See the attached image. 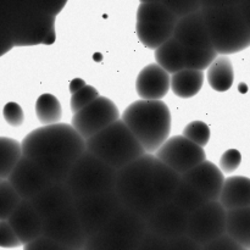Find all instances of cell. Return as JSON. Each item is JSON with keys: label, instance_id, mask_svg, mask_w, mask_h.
<instances>
[{"label": "cell", "instance_id": "7402d4cb", "mask_svg": "<svg viewBox=\"0 0 250 250\" xmlns=\"http://www.w3.org/2000/svg\"><path fill=\"white\" fill-rule=\"evenodd\" d=\"M219 202L226 210L250 207V178L232 176L225 180Z\"/></svg>", "mask_w": 250, "mask_h": 250}, {"label": "cell", "instance_id": "f907efd6", "mask_svg": "<svg viewBox=\"0 0 250 250\" xmlns=\"http://www.w3.org/2000/svg\"><path fill=\"white\" fill-rule=\"evenodd\" d=\"M1 181H2V180H1V178H0V182H1Z\"/></svg>", "mask_w": 250, "mask_h": 250}, {"label": "cell", "instance_id": "7bdbcfd3", "mask_svg": "<svg viewBox=\"0 0 250 250\" xmlns=\"http://www.w3.org/2000/svg\"><path fill=\"white\" fill-rule=\"evenodd\" d=\"M66 4H67V0H38L36 7L41 11L56 17Z\"/></svg>", "mask_w": 250, "mask_h": 250}, {"label": "cell", "instance_id": "277c9868", "mask_svg": "<svg viewBox=\"0 0 250 250\" xmlns=\"http://www.w3.org/2000/svg\"><path fill=\"white\" fill-rule=\"evenodd\" d=\"M212 48L219 55H231L250 46V32L238 5L222 7H202Z\"/></svg>", "mask_w": 250, "mask_h": 250}, {"label": "cell", "instance_id": "9a60e30c", "mask_svg": "<svg viewBox=\"0 0 250 250\" xmlns=\"http://www.w3.org/2000/svg\"><path fill=\"white\" fill-rule=\"evenodd\" d=\"M188 217L187 211L176 205L173 202L161 204L151 212L146 220L148 231L167 241L187 234Z\"/></svg>", "mask_w": 250, "mask_h": 250}, {"label": "cell", "instance_id": "bcb514c9", "mask_svg": "<svg viewBox=\"0 0 250 250\" xmlns=\"http://www.w3.org/2000/svg\"><path fill=\"white\" fill-rule=\"evenodd\" d=\"M239 10H241V14L243 16L244 22H246L247 27H248L250 32V0H242L238 4Z\"/></svg>", "mask_w": 250, "mask_h": 250}, {"label": "cell", "instance_id": "ffe728a7", "mask_svg": "<svg viewBox=\"0 0 250 250\" xmlns=\"http://www.w3.org/2000/svg\"><path fill=\"white\" fill-rule=\"evenodd\" d=\"M7 222L19 237L22 246L42 236L43 220L37 214L28 199H21L20 204L7 219Z\"/></svg>", "mask_w": 250, "mask_h": 250}, {"label": "cell", "instance_id": "cb8c5ba5", "mask_svg": "<svg viewBox=\"0 0 250 250\" xmlns=\"http://www.w3.org/2000/svg\"><path fill=\"white\" fill-rule=\"evenodd\" d=\"M155 60L159 66L167 71L170 75L186 68L185 46L178 43L173 37L155 49Z\"/></svg>", "mask_w": 250, "mask_h": 250}, {"label": "cell", "instance_id": "8fae6325", "mask_svg": "<svg viewBox=\"0 0 250 250\" xmlns=\"http://www.w3.org/2000/svg\"><path fill=\"white\" fill-rule=\"evenodd\" d=\"M227 210L219 200H210L190 212L187 236L204 246L208 242L226 233Z\"/></svg>", "mask_w": 250, "mask_h": 250}, {"label": "cell", "instance_id": "f1b7e54d", "mask_svg": "<svg viewBox=\"0 0 250 250\" xmlns=\"http://www.w3.org/2000/svg\"><path fill=\"white\" fill-rule=\"evenodd\" d=\"M36 114L37 119L44 126L54 125L60 122L61 117H62V109H61L60 102L55 95L45 93L37 99Z\"/></svg>", "mask_w": 250, "mask_h": 250}, {"label": "cell", "instance_id": "7c38bea8", "mask_svg": "<svg viewBox=\"0 0 250 250\" xmlns=\"http://www.w3.org/2000/svg\"><path fill=\"white\" fill-rule=\"evenodd\" d=\"M154 155L181 176L207 160L204 148L193 143L185 136L167 138Z\"/></svg>", "mask_w": 250, "mask_h": 250}, {"label": "cell", "instance_id": "ee69618b", "mask_svg": "<svg viewBox=\"0 0 250 250\" xmlns=\"http://www.w3.org/2000/svg\"><path fill=\"white\" fill-rule=\"evenodd\" d=\"M14 46V42L7 27H0V56L11 50Z\"/></svg>", "mask_w": 250, "mask_h": 250}, {"label": "cell", "instance_id": "f546056e", "mask_svg": "<svg viewBox=\"0 0 250 250\" xmlns=\"http://www.w3.org/2000/svg\"><path fill=\"white\" fill-rule=\"evenodd\" d=\"M172 202L180 208H182L188 214H190L198 208L202 207L203 204H205L208 200L197 189H194L189 183L181 178V182L176 189Z\"/></svg>", "mask_w": 250, "mask_h": 250}, {"label": "cell", "instance_id": "7a4b0ae2", "mask_svg": "<svg viewBox=\"0 0 250 250\" xmlns=\"http://www.w3.org/2000/svg\"><path fill=\"white\" fill-rule=\"evenodd\" d=\"M153 154L146 153L117 170L115 193L122 207L139 215L144 220L160 205L154 188Z\"/></svg>", "mask_w": 250, "mask_h": 250}, {"label": "cell", "instance_id": "d590c367", "mask_svg": "<svg viewBox=\"0 0 250 250\" xmlns=\"http://www.w3.org/2000/svg\"><path fill=\"white\" fill-rule=\"evenodd\" d=\"M243 247L225 233L202 246V250H242Z\"/></svg>", "mask_w": 250, "mask_h": 250}, {"label": "cell", "instance_id": "6da1fadb", "mask_svg": "<svg viewBox=\"0 0 250 250\" xmlns=\"http://www.w3.org/2000/svg\"><path fill=\"white\" fill-rule=\"evenodd\" d=\"M22 155L33 160L53 183L65 182L73 164L85 150V139L67 124L45 125L27 134Z\"/></svg>", "mask_w": 250, "mask_h": 250}, {"label": "cell", "instance_id": "f6af8a7d", "mask_svg": "<svg viewBox=\"0 0 250 250\" xmlns=\"http://www.w3.org/2000/svg\"><path fill=\"white\" fill-rule=\"evenodd\" d=\"M239 0H200L202 7H222L238 5Z\"/></svg>", "mask_w": 250, "mask_h": 250}, {"label": "cell", "instance_id": "ba28073f", "mask_svg": "<svg viewBox=\"0 0 250 250\" xmlns=\"http://www.w3.org/2000/svg\"><path fill=\"white\" fill-rule=\"evenodd\" d=\"M177 20L161 2H141L137 10V36L144 46L155 50L172 37Z\"/></svg>", "mask_w": 250, "mask_h": 250}, {"label": "cell", "instance_id": "83f0119b", "mask_svg": "<svg viewBox=\"0 0 250 250\" xmlns=\"http://www.w3.org/2000/svg\"><path fill=\"white\" fill-rule=\"evenodd\" d=\"M22 156L21 143L16 139L0 137V178L6 180Z\"/></svg>", "mask_w": 250, "mask_h": 250}, {"label": "cell", "instance_id": "d4e9b609", "mask_svg": "<svg viewBox=\"0 0 250 250\" xmlns=\"http://www.w3.org/2000/svg\"><path fill=\"white\" fill-rule=\"evenodd\" d=\"M204 84V72L199 70L183 68L172 73L170 88L175 95L182 99H188L197 95Z\"/></svg>", "mask_w": 250, "mask_h": 250}, {"label": "cell", "instance_id": "816d5d0a", "mask_svg": "<svg viewBox=\"0 0 250 250\" xmlns=\"http://www.w3.org/2000/svg\"><path fill=\"white\" fill-rule=\"evenodd\" d=\"M239 1H242V0H239Z\"/></svg>", "mask_w": 250, "mask_h": 250}, {"label": "cell", "instance_id": "4fadbf2b", "mask_svg": "<svg viewBox=\"0 0 250 250\" xmlns=\"http://www.w3.org/2000/svg\"><path fill=\"white\" fill-rule=\"evenodd\" d=\"M42 236L75 250H82L87 242V234L78 220L73 204L67 209L43 220Z\"/></svg>", "mask_w": 250, "mask_h": 250}, {"label": "cell", "instance_id": "ac0fdd59", "mask_svg": "<svg viewBox=\"0 0 250 250\" xmlns=\"http://www.w3.org/2000/svg\"><path fill=\"white\" fill-rule=\"evenodd\" d=\"M173 38L186 48L192 49H211L212 44L210 41L205 22L199 11L192 12L189 15L180 17L176 23Z\"/></svg>", "mask_w": 250, "mask_h": 250}, {"label": "cell", "instance_id": "4dcf8cb0", "mask_svg": "<svg viewBox=\"0 0 250 250\" xmlns=\"http://www.w3.org/2000/svg\"><path fill=\"white\" fill-rule=\"evenodd\" d=\"M219 54L211 49H192L185 46V66L190 70L204 71L217 58Z\"/></svg>", "mask_w": 250, "mask_h": 250}, {"label": "cell", "instance_id": "c3c4849f", "mask_svg": "<svg viewBox=\"0 0 250 250\" xmlns=\"http://www.w3.org/2000/svg\"><path fill=\"white\" fill-rule=\"evenodd\" d=\"M141 2H160V0H139Z\"/></svg>", "mask_w": 250, "mask_h": 250}, {"label": "cell", "instance_id": "d6a6232c", "mask_svg": "<svg viewBox=\"0 0 250 250\" xmlns=\"http://www.w3.org/2000/svg\"><path fill=\"white\" fill-rule=\"evenodd\" d=\"M210 128L205 122L193 121L188 124L183 129L182 136L192 141L193 143L198 144L199 146L204 148L210 141Z\"/></svg>", "mask_w": 250, "mask_h": 250}, {"label": "cell", "instance_id": "74e56055", "mask_svg": "<svg viewBox=\"0 0 250 250\" xmlns=\"http://www.w3.org/2000/svg\"><path fill=\"white\" fill-rule=\"evenodd\" d=\"M23 250H75L70 247H66L63 244L58 243L53 239L48 238L45 236H39L38 238L33 239L29 243L24 244Z\"/></svg>", "mask_w": 250, "mask_h": 250}, {"label": "cell", "instance_id": "b9f144b4", "mask_svg": "<svg viewBox=\"0 0 250 250\" xmlns=\"http://www.w3.org/2000/svg\"><path fill=\"white\" fill-rule=\"evenodd\" d=\"M168 250H202V246L185 234V236L170 239Z\"/></svg>", "mask_w": 250, "mask_h": 250}, {"label": "cell", "instance_id": "52a82bcc", "mask_svg": "<svg viewBox=\"0 0 250 250\" xmlns=\"http://www.w3.org/2000/svg\"><path fill=\"white\" fill-rule=\"evenodd\" d=\"M117 170L85 149L71 167L65 185L75 198L115 189Z\"/></svg>", "mask_w": 250, "mask_h": 250}, {"label": "cell", "instance_id": "2e32d148", "mask_svg": "<svg viewBox=\"0 0 250 250\" xmlns=\"http://www.w3.org/2000/svg\"><path fill=\"white\" fill-rule=\"evenodd\" d=\"M6 180L22 199H31L53 183L33 160L23 155Z\"/></svg>", "mask_w": 250, "mask_h": 250}, {"label": "cell", "instance_id": "60d3db41", "mask_svg": "<svg viewBox=\"0 0 250 250\" xmlns=\"http://www.w3.org/2000/svg\"><path fill=\"white\" fill-rule=\"evenodd\" d=\"M2 115H4V119L10 126L12 127H19L23 124L24 115L23 110L20 106L17 103L10 102L2 109Z\"/></svg>", "mask_w": 250, "mask_h": 250}, {"label": "cell", "instance_id": "5bb4252c", "mask_svg": "<svg viewBox=\"0 0 250 250\" xmlns=\"http://www.w3.org/2000/svg\"><path fill=\"white\" fill-rule=\"evenodd\" d=\"M119 119L120 111L116 104L109 98L98 97L73 114L71 125L83 139H88Z\"/></svg>", "mask_w": 250, "mask_h": 250}, {"label": "cell", "instance_id": "30bf717a", "mask_svg": "<svg viewBox=\"0 0 250 250\" xmlns=\"http://www.w3.org/2000/svg\"><path fill=\"white\" fill-rule=\"evenodd\" d=\"M73 208L87 237L99 232L122 208L115 190L75 198Z\"/></svg>", "mask_w": 250, "mask_h": 250}, {"label": "cell", "instance_id": "7dc6e473", "mask_svg": "<svg viewBox=\"0 0 250 250\" xmlns=\"http://www.w3.org/2000/svg\"><path fill=\"white\" fill-rule=\"evenodd\" d=\"M83 85H85V82L83 80H81V78H76V80L71 81V83H70L71 94H72V93H75L76 90L80 89V88H82Z\"/></svg>", "mask_w": 250, "mask_h": 250}, {"label": "cell", "instance_id": "d6986e66", "mask_svg": "<svg viewBox=\"0 0 250 250\" xmlns=\"http://www.w3.org/2000/svg\"><path fill=\"white\" fill-rule=\"evenodd\" d=\"M28 200L41 219L45 220L70 208L75 202V197L65 182H62L51 183L45 189Z\"/></svg>", "mask_w": 250, "mask_h": 250}, {"label": "cell", "instance_id": "484cf974", "mask_svg": "<svg viewBox=\"0 0 250 250\" xmlns=\"http://www.w3.org/2000/svg\"><path fill=\"white\" fill-rule=\"evenodd\" d=\"M226 233L250 250V207L227 210Z\"/></svg>", "mask_w": 250, "mask_h": 250}, {"label": "cell", "instance_id": "603a6c76", "mask_svg": "<svg viewBox=\"0 0 250 250\" xmlns=\"http://www.w3.org/2000/svg\"><path fill=\"white\" fill-rule=\"evenodd\" d=\"M153 178L154 188H155L156 197L160 205L172 202L182 176L178 175L175 170L168 167L166 164H164L154 155Z\"/></svg>", "mask_w": 250, "mask_h": 250}, {"label": "cell", "instance_id": "e0dca14e", "mask_svg": "<svg viewBox=\"0 0 250 250\" xmlns=\"http://www.w3.org/2000/svg\"><path fill=\"white\" fill-rule=\"evenodd\" d=\"M182 178L197 189L208 202L219 200L225 176L215 164L204 160L182 175Z\"/></svg>", "mask_w": 250, "mask_h": 250}, {"label": "cell", "instance_id": "3957f363", "mask_svg": "<svg viewBox=\"0 0 250 250\" xmlns=\"http://www.w3.org/2000/svg\"><path fill=\"white\" fill-rule=\"evenodd\" d=\"M121 120L148 154L155 153L170 136L171 112L161 100H137L125 110Z\"/></svg>", "mask_w": 250, "mask_h": 250}, {"label": "cell", "instance_id": "ab89813d", "mask_svg": "<svg viewBox=\"0 0 250 250\" xmlns=\"http://www.w3.org/2000/svg\"><path fill=\"white\" fill-rule=\"evenodd\" d=\"M20 246H22L21 242L7 222V220H0V247L1 248H17Z\"/></svg>", "mask_w": 250, "mask_h": 250}, {"label": "cell", "instance_id": "f35d334b", "mask_svg": "<svg viewBox=\"0 0 250 250\" xmlns=\"http://www.w3.org/2000/svg\"><path fill=\"white\" fill-rule=\"evenodd\" d=\"M136 250H168V241L146 231Z\"/></svg>", "mask_w": 250, "mask_h": 250}, {"label": "cell", "instance_id": "e575fe53", "mask_svg": "<svg viewBox=\"0 0 250 250\" xmlns=\"http://www.w3.org/2000/svg\"><path fill=\"white\" fill-rule=\"evenodd\" d=\"M160 2L171 10L178 19L202 9L200 0H160Z\"/></svg>", "mask_w": 250, "mask_h": 250}, {"label": "cell", "instance_id": "4316f807", "mask_svg": "<svg viewBox=\"0 0 250 250\" xmlns=\"http://www.w3.org/2000/svg\"><path fill=\"white\" fill-rule=\"evenodd\" d=\"M208 70V82L216 92H227L231 89L234 81V71L232 61L227 55H221L210 63Z\"/></svg>", "mask_w": 250, "mask_h": 250}, {"label": "cell", "instance_id": "5b68a950", "mask_svg": "<svg viewBox=\"0 0 250 250\" xmlns=\"http://www.w3.org/2000/svg\"><path fill=\"white\" fill-rule=\"evenodd\" d=\"M85 149L115 170L125 167L146 154L121 119L85 139Z\"/></svg>", "mask_w": 250, "mask_h": 250}, {"label": "cell", "instance_id": "681fc988", "mask_svg": "<svg viewBox=\"0 0 250 250\" xmlns=\"http://www.w3.org/2000/svg\"><path fill=\"white\" fill-rule=\"evenodd\" d=\"M242 250H248V249H246V248H243V249H242Z\"/></svg>", "mask_w": 250, "mask_h": 250}, {"label": "cell", "instance_id": "9c48e42d", "mask_svg": "<svg viewBox=\"0 0 250 250\" xmlns=\"http://www.w3.org/2000/svg\"><path fill=\"white\" fill-rule=\"evenodd\" d=\"M55 20V16L41 11L37 7L21 12L7 27L14 45H51L56 39Z\"/></svg>", "mask_w": 250, "mask_h": 250}, {"label": "cell", "instance_id": "836d02e7", "mask_svg": "<svg viewBox=\"0 0 250 250\" xmlns=\"http://www.w3.org/2000/svg\"><path fill=\"white\" fill-rule=\"evenodd\" d=\"M99 97V93L92 85H83L82 88H80L78 90H76L75 93H72V97H71V110H72L73 114H76L77 111L82 110L83 107L87 106L88 104L93 102L94 99Z\"/></svg>", "mask_w": 250, "mask_h": 250}, {"label": "cell", "instance_id": "44dd1931", "mask_svg": "<svg viewBox=\"0 0 250 250\" xmlns=\"http://www.w3.org/2000/svg\"><path fill=\"white\" fill-rule=\"evenodd\" d=\"M170 84V73L158 63H150L139 72L136 80V90L141 99L161 100L167 94Z\"/></svg>", "mask_w": 250, "mask_h": 250}, {"label": "cell", "instance_id": "1f68e13d", "mask_svg": "<svg viewBox=\"0 0 250 250\" xmlns=\"http://www.w3.org/2000/svg\"><path fill=\"white\" fill-rule=\"evenodd\" d=\"M22 198L7 180L0 182V220H7Z\"/></svg>", "mask_w": 250, "mask_h": 250}, {"label": "cell", "instance_id": "f5cc1de1", "mask_svg": "<svg viewBox=\"0 0 250 250\" xmlns=\"http://www.w3.org/2000/svg\"><path fill=\"white\" fill-rule=\"evenodd\" d=\"M82 250H83V249H82Z\"/></svg>", "mask_w": 250, "mask_h": 250}, {"label": "cell", "instance_id": "8992f818", "mask_svg": "<svg viewBox=\"0 0 250 250\" xmlns=\"http://www.w3.org/2000/svg\"><path fill=\"white\" fill-rule=\"evenodd\" d=\"M146 231V220L122 207L99 232L88 237L83 250H136Z\"/></svg>", "mask_w": 250, "mask_h": 250}, {"label": "cell", "instance_id": "8d00e7d4", "mask_svg": "<svg viewBox=\"0 0 250 250\" xmlns=\"http://www.w3.org/2000/svg\"><path fill=\"white\" fill-rule=\"evenodd\" d=\"M242 163V155L237 149H229L222 154L220 159V170L225 173H232L239 167Z\"/></svg>", "mask_w": 250, "mask_h": 250}]
</instances>
